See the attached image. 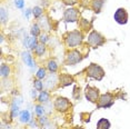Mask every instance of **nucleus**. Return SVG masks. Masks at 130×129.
<instances>
[{
	"label": "nucleus",
	"instance_id": "b1692460",
	"mask_svg": "<svg viewBox=\"0 0 130 129\" xmlns=\"http://www.w3.org/2000/svg\"><path fill=\"white\" fill-rule=\"evenodd\" d=\"M45 49H46V47L45 45H38V47L36 48V50H35V52L38 55V56H41L45 52Z\"/></svg>",
	"mask_w": 130,
	"mask_h": 129
},
{
	"label": "nucleus",
	"instance_id": "4468645a",
	"mask_svg": "<svg viewBox=\"0 0 130 129\" xmlns=\"http://www.w3.org/2000/svg\"><path fill=\"white\" fill-rule=\"evenodd\" d=\"M20 121L23 124H28L31 121V115L28 110H22L20 112Z\"/></svg>",
	"mask_w": 130,
	"mask_h": 129
},
{
	"label": "nucleus",
	"instance_id": "9d476101",
	"mask_svg": "<svg viewBox=\"0 0 130 129\" xmlns=\"http://www.w3.org/2000/svg\"><path fill=\"white\" fill-rule=\"evenodd\" d=\"M59 81H60L61 87H67L73 83V77L70 75H68V74H62V75H60V77H59Z\"/></svg>",
	"mask_w": 130,
	"mask_h": 129
},
{
	"label": "nucleus",
	"instance_id": "c85d7f7f",
	"mask_svg": "<svg viewBox=\"0 0 130 129\" xmlns=\"http://www.w3.org/2000/svg\"><path fill=\"white\" fill-rule=\"evenodd\" d=\"M66 5L68 6H72V5H76L77 2H78V0H62Z\"/></svg>",
	"mask_w": 130,
	"mask_h": 129
},
{
	"label": "nucleus",
	"instance_id": "7ed1b4c3",
	"mask_svg": "<svg viewBox=\"0 0 130 129\" xmlns=\"http://www.w3.org/2000/svg\"><path fill=\"white\" fill-rule=\"evenodd\" d=\"M106 39L105 37L102 36L100 32L93 30L91 31L89 34V36H88V43L92 47V48H97V47L99 46H102L103 43H105Z\"/></svg>",
	"mask_w": 130,
	"mask_h": 129
},
{
	"label": "nucleus",
	"instance_id": "6e6552de",
	"mask_svg": "<svg viewBox=\"0 0 130 129\" xmlns=\"http://www.w3.org/2000/svg\"><path fill=\"white\" fill-rule=\"evenodd\" d=\"M115 21L119 25H126L128 22V12L125 8H118L113 14Z\"/></svg>",
	"mask_w": 130,
	"mask_h": 129
},
{
	"label": "nucleus",
	"instance_id": "4be33fe9",
	"mask_svg": "<svg viewBox=\"0 0 130 129\" xmlns=\"http://www.w3.org/2000/svg\"><path fill=\"white\" fill-rule=\"evenodd\" d=\"M32 14L35 16V18H39L41 14H42V9L37 6V7H35L34 9H32Z\"/></svg>",
	"mask_w": 130,
	"mask_h": 129
},
{
	"label": "nucleus",
	"instance_id": "423d86ee",
	"mask_svg": "<svg viewBox=\"0 0 130 129\" xmlns=\"http://www.w3.org/2000/svg\"><path fill=\"white\" fill-rule=\"evenodd\" d=\"M85 95H86V98H87V100H89L90 102H94L98 101L99 99V89L96 87H91V86H87L85 89Z\"/></svg>",
	"mask_w": 130,
	"mask_h": 129
},
{
	"label": "nucleus",
	"instance_id": "f8f14e48",
	"mask_svg": "<svg viewBox=\"0 0 130 129\" xmlns=\"http://www.w3.org/2000/svg\"><path fill=\"white\" fill-rule=\"evenodd\" d=\"M21 56H22V60H23V62L27 64V66H29V67H34V66H35L34 60H32V56L29 54V52L23 51L22 54H21Z\"/></svg>",
	"mask_w": 130,
	"mask_h": 129
},
{
	"label": "nucleus",
	"instance_id": "6ab92c4d",
	"mask_svg": "<svg viewBox=\"0 0 130 129\" xmlns=\"http://www.w3.org/2000/svg\"><path fill=\"white\" fill-rule=\"evenodd\" d=\"M28 47L31 50H36V48L38 47V41H37V37H31L29 38V45Z\"/></svg>",
	"mask_w": 130,
	"mask_h": 129
},
{
	"label": "nucleus",
	"instance_id": "c756f323",
	"mask_svg": "<svg viewBox=\"0 0 130 129\" xmlns=\"http://www.w3.org/2000/svg\"><path fill=\"white\" fill-rule=\"evenodd\" d=\"M39 122L42 126H45L47 122H48V119H47V117H42V116H40V118H39Z\"/></svg>",
	"mask_w": 130,
	"mask_h": 129
},
{
	"label": "nucleus",
	"instance_id": "2eb2a0df",
	"mask_svg": "<svg viewBox=\"0 0 130 129\" xmlns=\"http://www.w3.org/2000/svg\"><path fill=\"white\" fill-rule=\"evenodd\" d=\"M47 67H48V70L51 72V74H55V72H57V70H58V64L55 60H49Z\"/></svg>",
	"mask_w": 130,
	"mask_h": 129
},
{
	"label": "nucleus",
	"instance_id": "f3484780",
	"mask_svg": "<svg viewBox=\"0 0 130 129\" xmlns=\"http://www.w3.org/2000/svg\"><path fill=\"white\" fill-rule=\"evenodd\" d=\"M49 98H50V95L48 91H41L38 99H39V102L41 104H45V102H48L49 101Z\"/></svg>",
	"mask_w": 130,
	"mask_h": 129
},
{
	"label": "nucleus",
	"instance_id": "0eeeda50",
	"mask_svg": "<svg viewBox=\"0 0 130 129\" xmlns=\"http://www.w3.org/2000/svg\"><path fill=\"white\" fill-rule=\"evenodd\" d=\"M70 107H71V102H70L69 99L64 98V97H58L55 100V108L58 111L64 112V111H67Z\"/></svg>",
	"mask_w": 130,
	"mask_h": 129
},
{
	"label": "nucleus",
	"instance_id": "dca6fc26",
	"mask_svg": "<svg viewBox=\"0 0 130 129\" xmlns=\"http://www.w3.org/2000/svg\"><path fill=\"white\" fill-rule=\"evenodd\" d=\"M0 74H1V77L5 78V77H8L10 74V68L8 64H1V67H0Z\"/></svg>",
	"mask_w": 130,
	"mask_h": 129
},
{
	"label": "nucleus",
	"instance_id": "a211bd4d",
	"mask_svg": "<svg viewBox=\"0 0 130 129\" xmlns=\"http://www.w3.org/2000/svg\"><path fill=\"white\" fill-rule=\"evenodd\" d=\"M30 34L32 37H38L40 35V27L37 25V23H35V25L31 26V30H30Z\"/></svg>",
	"mask_w": 130,
	"mask_h": 129
},
{
	"label": "nucleus",
	"instance_id": "1a4fd4ad",
	"mask_svg": "<svg viewBox=\"0 0 130 129\" xmlns=\"http://www.w3.org/2000/svg\"><path fill=\"white\" fill-rule=\"evenodd\" d=\"M78 17H79L78 10L73 9V8L67 9L63 14V19H64V21H67V22H76L77 20H78Z\"/></svg>",
	"mask_w": 130,
	"mask_h": 129
},
{
	"label": "nucleus",
	"instance_id": "39448f33",
	"mask_svg": "<svg viewBox=\"0 0 130 129\" xmlns=\"http://www.w3.org/2000/svg\"><path fill=\"white\" fill-rule=\"evenodd\" d=\"M82 55L80 51H78L77 49H73V50H70L67 52L66 55V64L68 66H73V64L80 62L82 60Z\"/></svg>",
	"mask_w": 130,
	"mask_h": 129
},
{
	"label": "nucleus",
	"instance_id": "bb28decb",
	"mask_svg": "<svg viewBox=\"0 0 130 129\" xmlns=\"http://www.w3.org/2000/svg\"><path fill=\"white\" fill-rule=\"evenodd\" d=\"M35 108H36V114H37V115L39 116V117L42 115L43 112H45V109H43V107H41V106H36Z\"/></svg>",
	"mask_w": 130,
	"mask_h": 129
},
{
	"label": "nucleus",
	"instance_id": "a878e982",
	"mask_svg": "<svg viewBox=\"0 0 130 129\" xmlns=\"http://www.w3.org/2000/svg\"><path fill=\"white\" fill-rule=\"evenodd\" d=\"M14 6H16L18 9H21L25 6V1L23 0H14Z\"/></svg>",
	"mask_w": 130,
	"mask_h": 129
},
{
	"label": "nucleus",
	"instance_id": "cd10ccee",
	"mask_svg": "<svg viewBox=\"0 0 130 129\" xmlns=\"http://www.w3.org/2000/svg\"><path fill=\"white\" fill-rule=\"evenodd\" d=\"M40 42L41 43H42V45H45V43L47 42V41H48V36H47V35H45V34H43V35H41V36H40Z\"/></svg>",
	"mask_w": 130,
	"mask_h": 129
},
{
	"label": "nucleus",
	"instance_id": "412c9836",
	"mask_svg": "<svg viewBox=\"0 0 130 129\" xmlns=\"http://www.w3.org/2000/svg\"><path fill=\"white\" fill-rule=\"evenodd\" d=\"M0 18H1L2 23H5L8 20V12L6 11L5 8H1V10H0Z\"/></svg>",
	"mask_w": 130,
	"mask_h": 129
},
{
	"label": "nucleus",
	"instance_id": "20e7f679",
	"mask_svg": "<svg viewBox=\"0 0 130 129\" xmlns=\"http://www.w3.org/2000/svg\"><path fill=\"white\" fill-rule=\"evenodd\" d=\"M115 102V96L110 92L103 93V95H100L99 99H98V104H97V108L100 109V108H110Z\"/></svg>",
	"mask_w": 130,
	"mask_h": 129
},
{
	"label": "nucleus",
	"instance_id": "2f4dec72",
	"mask_svg": "<svg viewBox=\"0 0 130 129\" xmlns=\"http://www.w3.org/2000/svg\"><path fill=\"white\" fill-rule=\"evenodd\" d=\"M31 96H32V98H36V96H37V92L35 91V90H32V91H31Z\"/></svg>",
	"mask_w": 130,
	"mask_h": 129
},
{
	"label": "nucleus",
	"instance_id": "393cba45",
	"mask_svg": "<svg viewBox=\"0 0 130 129\" xmlns=\"http://www.w3.org/2000/svg\"><path fill=\"white\" fill-rule=\"evenodd\" d=\"M34 86H35V88H36L37 90H39V91H41V90L43 89V85H42V83H41L40 80H35L34 81Z\"/></svg>",
	"mask_w": 130,
	"mask_h": 129
},
{
	"label": "nucleus",
	"instance_id": "f257e3e1",
	"mask_svg": "<svg viewBox=\"0 0 130 129\" xmlns=\"http://www.w3.org/2000/svg\"><path fill=\"white\" fill-rule=\"evenodd\" d=\"M82 40H84V36H82L81 31L79 30L69 31L64 36V42H66L67 47H70V48L79 46L82 42Z\"/></svg>",
	"mask_w": 130,
	"mask_h": 129
},
{
	"label": "nucleus",
	"instance_id": "5701e85b",
	"mask_svg": "<svg viewBox=\"0 0 130 129\" xmlns=\"http://www.w3.org/2000/svg\"><path fill=\"white\" fill-rule=\"evenodd\" d=\"M36 77H37L38 79H43V78H46V70L43 69V68H40V69L37 71Z\"/></svg>",
	"mask_w": 130,
	"mask_h": 129
},
{
	"label": "nucleus",
	"instance_id": "7c9ffc66",
	"mask_svg": "<svg viewBox=\"0 0 130 129\" xmlns=\"http://www.w3.org/2000/svg\"><path fill=\"white\" fill-rule=\"evenodd\" d=\"M31 12H32V11H31L30 9H27V10H26V12H25V16L29 19V17H30V13H31Z\"/></svg>",
	"mask_w": 130,
	"mask_h": 129
},
{
	"label": "nucleus",
	"instance_id": "f03ea898",
	"mask_svg": "<svg viewBox=\"0 0 130 129\" xmlns=\"http://www.w3.org/2000/svg\"><path fill=\"white\" fill-rule=\"evenodd\" d=\"M86 72H87L88 77H91L96 80H101V79L105 77V71L99 64L97 63H90V66L86 69Z\"/></svg>",
	"mask_w": 130,
	"mask_h": 129
},
{
	"label": "nucleus",
	"instance_id": "ddd939ff",
	"mask_svg": "<svg viewBox=\"0 0 130 129\" xmlns=\"http://www.w3.org/2000/svg\"><path fill=\"white\" fill-rule=\"evenodd\" d=\"M110 128V121L106 118H101L97 122V129H109Z\"/></svg>",
	"mask_w": 130,
	"mask_h": 129
},
{
	"label": "nucleus",
	"instance_id": "473e14b6",
	"mask_svg": "<svg viewBox=\"0 0 130 129\" xmlns=\"http://www.w3.org/2000/svg\"><path fill=\"white\" fill-rule=\"evenodd\" d=\"M73 129H84L82 127H76V128H73Z\"/></svg>",
	"mask_w": 130,
	"mask_h": 129
},
{
	"label": "nucleus",
	"instance_id": "aec40b11",
	"mask_svg": "<svg viewBox=\"0 0 130 129\" xmlns=\"http://www.w3.org/2000/svg\"><path fill=\"white\" fill-rule=\"evenodd\" d=\"M19 114V105H17L16 102L13 101V104H12V108H11V117L12 118H14L17 115Z\"/></svg>",
	"mask_w": 130,
	"mask_h": 129
},
{
	"label": "nucleus",
	"instance_id": "9b49d317",
	"mask_svg": "<svg viewBox=\"0 0 130 129\" xmlns=\"http://www.w3.org/2000/svg\"><path fill=\"white\" fill-rule=\"evenodd\" d=\"M103 4H105V0H91V8L96 13H99L101 11Z\"/></svg>",
	"mask_w": 130,
	"mask_h": 129
}]
</instances>
